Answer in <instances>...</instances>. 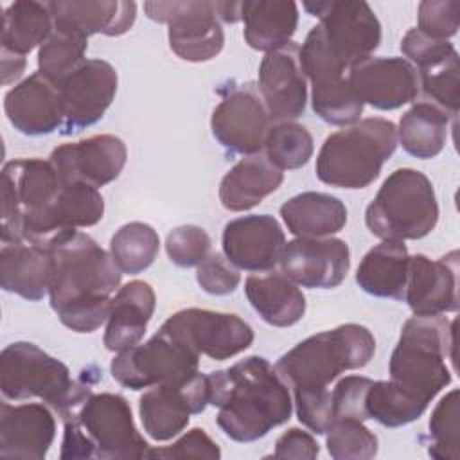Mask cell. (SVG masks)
I'll return each mask as SVG.
<instances>
[{"instance_id":"obj_1","label":"cell","mask_w":460,"mask_h":460,"mask_svg":"<svg viewBox=\"0 0 460 460\" xmlns=\"http://www.w3.org/2000/svg\"><path fill=\"white\" fill-rule=\"evenodd\" d=\"M52 275L49 300L59 322L74 332L97 331L110 314L122 271L111 253L79 230H65L49 243Z\"/></svg>"},{"instance_id":"obj_2","label":"cell","mask_w":460,"mask_h":460,"mask_svg":"<svg viewBox=\"0 0 460 460\" xmlns=\"http://www.w3.org/2000/svg\"><path fill=\"white\" fill-rule=\"evenodd\" d=\"M208 404L216 406L221 431L241 444L266 437L288 422L293 401L286 381L262 356H248L207 374Z\"/></svg>"},{"instance_id":"obj_3","label":"cell","mask_w":460,"mask_h":460,"mask_svg":"<svg viewBox=\"0 0 460 460\" xmlns=\"http://www.w3.org/2000/svg\"><path fill=\"white\" fill-rule=\"evenodd\" d=\"M59 419L61 460H140L147 458L151 449L120 394L92 392Z\"/></svg>"},{"instance_id":"obj_4","label":"cell","mask_w":460,"mask_h":460,"mask_svg":"<svg viewBox=\"0 0 460 460\" xmlns=\"http://www.w3.org/2000/svg\"><path fill=\"white\" fill-rule=\"evenodd\" d=\"M63 181L50 160L16 158L2 167V243H49L61 234Z\"/></svg>"},{"instance_id":"obj_5","label":"cell","mask_w":460,"mask_h":460,"mask_svg":"<svg viewBox=\"0 0 460 460\" xmlns=\"http://www.w3.org/2000/svg\"><path fill=\"white\" fill-rule=\"evenodd\" d=\"M455 322L442 314H413L404 322L399 341L390 356V379L431 402L446 388L453 372L447 361H453Z\"/></svg>"},{"instance_id":"obj_6","label":"cell","mask_w":460,"mask_h":460,"mask_svg":"<svg viewBox=\"0 0 460 460\" xmlns=\"http://www.w3.org/2000/svg\"><path fill=\"white\" fill-rule=\"evenodd\" d=\"M374 354V334L365 325L343 323L302 340L275 368L293 390H323L345 370L363 368Z\"/></svg>"},{"instance_id":"obj_7","label":"cell","mask_w":460,"mask_h":460,"mask_svg":"<svg viewBox=\"0 0 460 460\" xmlns=\"http://www.w3.org/2000/svg\"><path fill=\"white\" fill-rule=\"evenodd\" d=\"M90 368L79 379L70 377L68 367L29 341L9 343L0 354V390L5 399L29 401L41 399L58 417L79 404L93 392Z\"/></svg>"},{"instance_id":"obj_8","label":"cell","mask_w":460,"mask_h":460,"mask_svg":"<svg viewBox=\"0 0 460 460\" xmlns=\"http://www.w3.org/2000/svg\"><path fill=\"white\" fill-rule=\"evenodd\" d=\"M397 128L392 120L368 117L331 133L316 156V176L338 189H365L395 153Z\"/></svg>"},{"instance_id":"obj_9","label":"cell","mask_w":460,"mask_h":460,"mask_svg":"<svg viewBox=\"0 0 460 460\" xmlns=\"http://www.w3.org/2000/svg\"><path fill=\"white\" fill-rule=\"evenodd\" d=\"M438 203L431 180L411 167L388 174L365 210L368 230L379 239H422L437 226Z\"/></svg>"},{"instance_id":"obj_10","label":"cell","mask_w":460,"mask_h":460,"mask_svg":"<svg viewBox=\"0 0 460 460\" xmlns=\"http://www.w3.org/2000/svg\"><path fill=\"white\" fill-rule=\"evenodd\" d=\"M199 356L192 345L162 325L147 341L117 352L110 372L120 386L144 390L196 374Z\"/></svg>"},{"instance_id":"obj_11","label":"cell","mask_w":460,"mask_h":460,"mask_svg":"<svg viewBox=\"0 0 460 460\" xmlns=\"http://www.w3.org/2000/svg\"><path fill=\"white\" fill-rule=\"evenodd\" d=\"M300 63L305 79L311 81L313 111L332 126L356 124L365 104L350 88L349 70L331 52L320 25L307 32L300 47Z\"/></svg>"},{"instance_id":"obj_12","label":"cell","mask_w":460,"mask_h":460,"mask_svg":"<svg viewBox=\"0 0 460 460\" xmlns=\"http://www.w3.org/2000/svg\"><path fill=\"white\" fill-rule=\"evenodd\" d=\"M147 18L167 23L171 50L190 63L216 58L225 45V32L216 11V2H146Z\"/></svg>"},{"instance_id":"obj_13","label":"cell","mask_w":460,"mask_h":460,"mask_svg":"<svg viewBox=\"0 0 460 460\" xmlns=\"http://www.w3.org/2000/svg\"><path fill=\"white\" fill-rule=\"evenodd\" d=\"M302 7L320 18L325 43L347 70L372 58L381 43V23L363 0H318Z\"/></svg>"},{"instance_id":"obj_14","label":"cell","mask_w":460,"mask_h":460,"mask_svg":"<svg viewBox=\"0 0 460 460\" xmlns=\"http://www.w3.org/2000/svg\"><path fill=\"white\" fill-rule=\"evenodd\" d=\"M219 95L221 101L210 117L214 138L232 155L262 151L271 119L255 83H226Z\"/></svg>"},{"instance_id":"obj_15","label":"cell","mask_w":460,"mask_h":460,"mask_svg":"<svg viewBox=\"0 0 460 460\" xmlns=\"http://www.w3.org/2000/svg\"><path fill=\"white\" fill-rule=\"evenodd\" d=\"M208 404V381L199 370L185 379L151 386L140 395L138 413L144 431L156 442L178 437L190 415L201 413Z\"/></svg>"},{"instance_id":"obj_16","label":"cell","mask_w":460,"mask_h":460,"mask_svg":"<svg viewBox=\"0 0 460 460\" xmlns=\"http://www.w3.org/2000/svg\"><path fill=\"white\" fill-rule=\"evenodd\" d=\"M401 52L419 72L420 93L453 117L460 108V59L447 40H435L410 29L401 40Z\"/></svg>"},{"instance_id":"obj_17","label":"cell","mask_w":460,"mask_h":460,"mask_svg":"<svg viewBox=\"0 0 460 460\" xmlns=\"http://www.w3.org/2000/svg\"><path fill=\"white\" fill-rule=\"evenodd\" d=\"M117 72L104 59H84L59 79L58 90L63 108L61 135H72L99 122L117 93Z\"/></svg>"},{"instance_id":"obj_18","label":"cell","mask_w":460,"mask_h":460,"mask_svg":"<svg viewBox=\"0 0 460 460\" xmlns=\"http://www.w3.org/2000/svg\"><path fill=\"white\" fill-rule=\"evenodd\" d=\"M162 325L183 338L199 354L216 361L244 352L255 338L252 327L237 314L198 307L176 311Z\"/></svg>"},{"instance_id":"obj_19","label":"cell","mask_w":460,"mask_h":460,"mask_svg":"<svg viewBox=\"0 0 460 460\" xmlns=\"http://www.w3.org/2000/svg\"><path fill=\"white\" fill-rule=\"evenodd\" d=\"M280 271L295 284L309 289L338 288L350 268V250L343 239L296 237L286 243Z\"/></svg>"},{"instance_id":"obj_20","label":"cell","mask_w":460,"mask_h":460,"mask_svg":"<svg viewBox=\"0 0 460 460\" xmlns=\"http://www.w3.org/2000/svg\"><path fill=\"white\" fill-rule=\"evenodd\" d=\"M49 160L61 181L86 183L99 189L119 178L128 160V147L115 135H93L58 146Z\"/></svg>"},{"instance_id":"obj_21","label":"cell","mask_w":460,"mask_h":460,"mask_svg":"<svg viewBox=\"0 0 460 460\" xmlns=\"http://www.w3.org/2000/svg\"><path fill=\"white\" fill-rule=\"evenodd\" d=\"M349 84L363 104L397 110L420 95L417 68L404 58H368L349 72Z\"/></svg>"},{"instance_id":"obj_22","label":"cell","mask_w":460,"mask_h":460,"mask_svg":"<svg viewBox=\"0 0 460 460\" xmlns=\"http://www.w3.org/2000/svg\"><path fill=\"white\" fill-rule=\"evenodd\" d=\"M257 84L271 122L298 119L307 102V79L300 63V45L289 41L266 52L259 65Z\"/></svg>"},{"instance_id":"obj_23","label":"cell","mask_w":460,"mask_h":460,"mask_svg":"<svg viewBox=\"0 0 460 460\" xmlns=\"http://www.w3.org/2000/svg\"><path fill=\"white\" fill-rule=\"evenodd\" d=\"M286 246L280 223L270 214H250L232 219L223 230V253L244 271L275 270Z\"/></svg>"},{"instance_id":"obj_24","label":"cell","mask_w":460,"mask_h":460,"mask_svg":"<svg viewBox=\"0 0 460 460\" xmlns=\"http://www.w3.org/2000/svg\"><path fill=\"white\" fill-rule=\"evenodd\" d=\"M404 302L413 314H444L458 309V252L440 259L424 253L408 259Z\"/></svg>"},{"instance_id":"obj_25","label":"cell","mask_w":460,"mask_h":460,"mask_svg":"<svg viewBox=\"0 0 460 460\" xmlns=\"http://www.w3.org/2000/svg\"><path fill=\"white\" fill-rule=\"evenodd\" d=\"M54 410L41 402L0 404V456L43 460L56 438Z\"/></svg>"},{"instance_id":"obj_26","label":"cell","mask_w":460,"mask_h":460,"mask_svg":"<svg viewBox=\"0 0 460 460\" xmlns=\"http://www.w3.org/2000/svg\"><path fill=\"white\" fill-rule=\"evenodd\" d=\"M4 110L14 129L29 137L50 135L63 126L58 84L40 70L7 90Z\"/></svg>"},{"instance_id":"obj_27","label":"cell","mask_w":460,"mask_h":460,"mask_svg":"<svg viewBox=\"0 0 460 460\" xmlns=\"http://www.w3.org/2000/svg\"><path fill=\"white\" fill-rule=\"evenodd\" d=\"M54 25L90 38L92 34L120 36L137 18V4L128 0H54L47 2Z\"/></svg>"},{"instance_id":"obj_28","label":"cell","mask_w":460,"mask_h":460,"mask_svg":"<svg viewBox=\"0 0 460 460\" xmlns=\"http://www.w3.org/2000/svg\"><path fill=\"white\" fill-rule=\"evenodd\" d=\"M52 255L47 243H2L0 286L25 300L38 302L49 293Z\"/></svg>"},{"instance_id":"obj_29","label":"cell","mask_w":460,"mask_h":460,"mask_svg":"<svg viewBox=\"0 0 460 460\" xmlns=\"http://www.w3.org/2000/svg\"><path fill=\"white\" fill-rule=\"evenodd\" d=\"M155 307L156 295L151 284L144 280H131L119 288L111 298L106 320L102 338L104 347L111 352H120L140 343Z\"/></svg>"},{"instance_id":"obj_30","label":"cell","mask_w":460,"mask_h":460,"mask_svg":"<svg viewBox=\"0 0 460 460\" xmlns=\"http://www.w3.org/2000/svg\"><path fill=\"white\" fill-rule=\"evenodd\" d=\"M284 181V172L262 153L243 156L219 183V201L230 212L257 207Z\"/></svg>"},{"instance_id":"obj_31","label":"cell","mask_w":460,"mask_h":460,"mask_svg":"<svg viewBox=\"0 0 460 460\" xmlns=\"http://www.w3.org/2000/svg\"><path fill=\"white\" fill-rule=\"evenodd\" d=\"M244 293L259 316L273 327H291L305 314V296L282 271H262L250 275Z\"/></svg>"},{"instance_id":"obj_32","label":"cell","mask_w":460,"mask_h":460,"mask_svg":"<svg viewBox=\"0 0 460 460\" xmlns=\"http://www.w3.org/2000/svg\"><path fill=\"white\" fill-rule=\"evenodd\" d=\"M244 41L253 50L271 52L291 41L298 25V5L291 0L241 2Z\"/></svg>"},{"instance_id":"obj_33","label":"cell","mask_w":460,"mask_h":460,"mask_svg":"<svg viewBox=\"0 0 460 460\" xmlns=\"http://www.w3.org/2000/svg\"><path fill=\"white\" fill-rule=\"evenodd\" d=\"M408 259L404 241L385 239L361 259L356 270V282L372 296L404 300Z\"/></svg>"},{"instance_id":"obj_34","label":"cell","mask_w":460,"mask_h":460,"mask_svg":"<svg viewBox=\"0 0 460 460\" xmlns=\"http://www.w3.org/2000/svg\"><path fill=\"white\" fill-rule=\"evenodd\" d=\"M288 230L296 237H327L347 225L345 203L327 192H300L280 205Z\"/></svg>"},{"instance_id":"obj_35","label":"cell","mask_w":460,"mask_h":460,"mask_svg":"<svg viewBox=\"0 0 460 460\" xmlns=\"http://www.w3.org/2000/svg\"><path fill=\"white\" fill-rule=\"evenodd\" d=\"M451 117L440 106L420 99L401 117L397 142L415 158H435L446 146Z\"/></svg>"},{"instance_id":"obj_36","label":"cell","mask_w":460,"mask_h":460,"mask_svg":"<svg viewBox=\"0 0 460 460\" xmlns=\"http://www.w3.org/2000/svg\"><path fill=\"white\" fill-rule=\"evenodd\" d=\"M54 29V18L47 2L16 0L2 14V50L16 56L40 47Z\"/></svg>"},{"instance_id":"obj_37","label":"cell","mask_w":460,"mask_h":460,"mask_svg":"<svg viewBox=\"0 0 460 460\" xmlns=\"http://www.w3.org/2000/svg\"><path fill=\"white\" fill-rule=\"evenodd\" d=\"M429 402L404 390L397 383L372 381L365 394L367 419H374L381 426L399 428L417 420Z\"/></svg>"},{"instance_id":"obj_38","label":"cell","mask_w":460,"mask_h":460,"mask_svg":"<svg viewBox=\"0 0 460 460\" xmlns=\"http://www.w3.org/2000/svg\"><path fill=\"white\" fill-rule=\"evenodd\" d=\"M160 250L158 232L142 221L122 225L110 241V253L122 273L138 275L147 270Z\"/></svg>"},{"instance_id":"obj_39","label":"cell","mask_w":460,"mask_h":460,"mask_svg":"<svg viewBox=\"0 0 460 460\" xmlns=\"http://www.w3.org/2000/svg\"><path fill=\"white\" fill-rule=\"evenodd\" d=\"M262 149L280 171H291L300 169L309 162L314 151V142L305 126L295 120H280L271 122Z\"/></svg>"},{"instance_id":"obj_40","label":"cell","mask_w":460,"mask_h":460,"mask_svg":"<svg viewBox=\"0 0 460 460\" xmlns=\"http://www.w3.org/2000/svg\"><path fill=\"white\" fill-rule=\"evenodd\" d=\"M86 49L88 38L54 25L49 38L38 49V70L58 83L84 61Z\"/></svg>"},{"instance_id":"obj_41","label":"cell","mask_w":460,"mask_h":460,"mask_svg":"<svg viewBox=\"0 0 460 460\" xmlns=\"http://www.w3.org/2000/svg\"><path fill=\"white\" fill-rule=\"evenodd\" d=\"M458 390L446 394L431 411L426 447L437 460H458Z\"/></svg>"},{"instance_id":"obj_42","label":"cell","mask_w":460,"mask_h":460,"mask_svg":"<svg viewBox=\"0 0 460 460\" xmlns=\"http://www.w3.org/2000/svg\"><path fill=\"white\" fill-rule=\"evenodd\" d=\"M325 435L327 451L334 460H368L377 455V437L358 419H338Z\"/></svg>"},{"instance_id":"obj_43","label":"cell","mask_w":460,"mask_h":460,"mask_svg":"<svg viewBox=\"0 0 460 460\" xmlns=\"http://www.w3.org/2000/svg\"><path fill=\"white\" fill-rule=\"evenodd\" d=\"M212 239L198 225H181L172 228L165 239V252L172 264L180 268L199 266L212 252Z\"/></svg>"},{"instance_id":"obj_44","label":"cell","mask_w":460,"mask_h":460,"mask_svg":"<svg viewBox=\"0 0 460 460\" xmlns=\"http://www.w3.org/2000/svg\"><path fill=\"white\" fill-rule=\"evenodd\" d=\"M458 0H424L417 11V29L435 40H447L458 32Z\"/></svg>"},{"instance_id":"obj_45","label":"cell","mask_w":460,"mask_h":460,"mask_svg":"<svg viewBox=\"0 0 460 460\" xmlns=\"http://www.w3.org/2000/svg\"><path fill=\"white\" fill-rule=\"evenodd\" d=\"M372 379L365 376H345L340 379L331 392L332 422L338 419H358L367 420L365 413V394Z\"/></svg>"},{"instance_id":"obj_46","label":"cell","mask_w":460,"mask_h":460,"mask_svg":"<svg viewBox=\"0 0 460 460\" xmlns=\"http://www.w3.org/2000/svg\"><path fill=\"white\" fill-rule=\"evenodd\" d=\"M199 288L214 296L230 295L241 282L239 270L226 259L225 253L212 252L196 270Z\"/></svg>"},{"instance_id":"obj_47","label":"cell","mask_w":460,"mask_h":460,"mask_svg":"<svg viewBox=\"0 0 460 460\" xmlns=\"http://www.w3.org/2000/svg\"><path fill=\"white\" fill-rule=\"evenodd\" d=\"M298 420L316 435H325L332 424L331 390H293Z\"/></svg>"},{"instance_id":"obj_48","label":"cell","mask_w":460,"mask_h":460,"mask_svg":"<svg viewBox=\"0 0 460 460\" xmlns=\"http://www.w3.org/2000/svg\"><path fill=\"white\" fill-rule=\"evenodd\" d=\"M221 458L219 446L208 437L203 428H192L176 442L164 447H151L147 458Z\"/></svg>"},{"instance_id":"obj_49","label":"cell","mask_w":460,"mask_h":460,"mask_svg":"<svg viewBox=\"0 0 460 460\" xmlns=\"http://www.w3.org/2000/svg\"><path fill=\"white\" fill-rule=\"evenodd\" d=\"M318 453H320V446L309 431H304L300 428H289L277 438L275 451L271 456L313 460L318 456Z\"/></svg>"},{"instance_id":"obj_50","label":"cell","mask_w":460,"mask_h":460,"mask_svg":"<svg viewBox=\"0 0 460 460\" xmlns=\"http://www.w3.org/2000/svg\"><path fill=\"white\" fill-rule=\"evenodd\" d=\"M2 56V84L16 81L25 70V58L0 50Z\"/></svg>"},{"instance_id":"obj_51","label":"cell","mask_w":460,"mask_h":460,"mask_svg":"<svg viewBox=\"0 0 460 460\" xmlns=\"http://www.w3.org/2000/svg\"><path fill=\"white\" fill-rule=\"evenodd\" d=\"M216 11L221 22L235 23L241 20V2H216Z\"/></svg>"}]
</instances>
